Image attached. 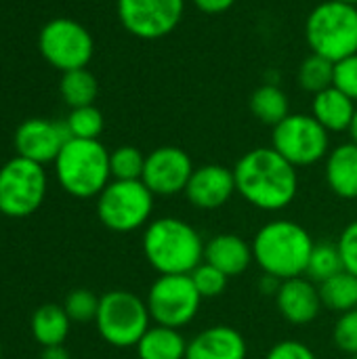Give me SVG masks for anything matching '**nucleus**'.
<instances>
[{
  "label": "nucleus",
  "mask_w": 357,
  "mask_h": 359,
  "mask_svg": "<svg viewBox=\"0 0 357 359\" xmlns=\"http://www.w3.org/2000/svg\"><path fill=\"white\" fill-rule=\"evenodd\" d=\"M99 337L116 347L130 349L143 339L151 326V316L147 303L130 290H109L99 301V311L95 318Z\"/></svg>",
  "instance_id": "6"
},
{
  "label": "nucleus",
  "mask_w": 357,
  "mask_h": 359,
  "mask_svg": "<svg viewBox=\"0 0 357 359\" xmlns=\"http://www.w3.org/2000/svg\"><path fill=\"white\" fill-rule=\"evenodd\" d=\"M246 339L227 324H215L187 341L185 359H246Z\"/></svg>",
  "instance_id": "17"
},
{
  "label": "nucleus",
  "mask_w": 357,
  "mask_h": 359,
  "mask_svg": "<svg viewBox=\"0 0 357 359\" xmlns=\"http://www.w3.org/2000/svg\"><path fill=\"white\" fill-rule=\"evenodd\" d=\"M335 88L357 103V53L335 63Z\"/></svg>",
  "instance_id": "33"
},
{
  "label": "nucleus",
  "mask_w": 357,
  "mask_h": 359,
  "mask_svg": "<svg viewBox=\"0 0 357 359\" xmlns=\"http://www.w3.org/2000/svg\"><path fill=\"white\" fill-rule=\"evenodd\" d=\"M276 305L280 316L295 326H307L316 322L324 307L320 299V288L305 276L284 280L276 292Z\"/></svg>",
  "instance_id": "16"
},
{
  "label": "nucleus",
  "mask_w": 357,
  "mask_h": 359,
  "mask_svg": "<svg viewBox=\"0 0 357 359\" xmlns=\"http://www.w3.org/2000/svg\"><path fill=\"white\" fill-rule=\"evenodd\" d=\"M339 271H343V261H341V255H339L337 244H332V242L316 244L314 250H311V257H309L305 276L311 282L322 284L328 278L337 276Z\"/></svg>",
  "instance_id": "27"
},
{
  "label": "nucleus",
  "mask_w": 357,
  "mask_h": 359,
  "mask_svg": "<svg viewBox=\"0 0 357 359\" xmlns=\"http://www.w3.org/2000/svg\"><path fill=\"white\" fill-rule=\"evenodd\" d=\"M351 359H357V355H351Z\"/></svg>",
  "instance_id": "42"
},
{
  "label": "nucleus",
  "mask_w": 357,
  "mask_h": 359,
  "mask_svg": "<svg viewBox=\"0 0 357 359\" xmlns=\"http://www.w3.org/2000/svg\"><path fill=\"white\" fill-rule=\"evenodd\" d=\"M326 183L343 200L357 198V143H341L326 156Z\"/></svg>",
  "instance_id": "19"
},
{
  "label": "nucleus",
  "mask_w": 357,
  "mask_h": 359,
  "mask_svg": "<svg viewBox=\"0 0 357 359\" xmlns=\"http://www.w3.org/2000/svg\"><path fill=\"white\" fill-rule=\"evenodd\" d=\"M349 135H351V141L357 143V109L356 116H353V122H351V128H349Z\"/></svg>",
  "instance_id": "39"
},
{
  "label": "nucleus",
  "mask_w": 357,
  "mask_h": 359,
  "mask_svg": "<svg viewBox=\"0 0 357 359\" xmlns=\"http://www.w3.org/2000/svg\"><path fill=\"white\" fill-rule=\"evenodd\" d=\"M341 261H343V269L357 276V221H351L339 236L337 242Z\"/></svg>",
  "instance_id": "34"
},
{
  "label": "nucleus",
  "mask_w": 357,
  "mask_h": 359,
  "mask_svg": "<svg viewBox=\"0 0 357 359\" xmlns=\"http://www.w3.org/2000/svg\"><path fill=\"white\" fill-rule=\"evenodd\" d=\"M59 93L72 109L86 107V105H95L99 84H97V78L86 67L69 69V72H63L61 76Z\"/></svg>",
  "instance_id": "25"
},
{
  "label": "nucleus",
  "mask_w": 357,
  "mask_h": 359,
  "mask_svg": "<svg viewBox=\"0 0 357 359\" xmlns=\"http://www.w3.org/2000/svg\"><path fill=\"white\" fill-rule=\"evenodd\" d=\"M145 303L154 324L181 330L196 320L202 297L189 276H158Z\"/></svg>",
  "instance_id": "10"
},
{
  "label": "nucleus",
  "mask_w": 357,
  "mask_h": 359,
  "mask_svg": "<svg viewBox=\"0 0 357 359\" xmlns=\"http://www.w3.org/2000/svg\"><path fill=\"white\" fill-rule=\"evenodd\" d=\"M191 2L198 11L206 15H221L236 4V0H191Z\"/></svg>",
  "instance_id": "36"
},
{
  "label": "nucleus",
  "mask_w": 357,
  "mask_h": 359,
  "mask_svg": "<svg viewBox=\"0 0 357 359\" xmlns=\"http://www.w3.org/2000/svg\"><path fill=\"white\" fill-rule=\"evenodd\" d=\"M305 40L314 55L332 63L357 53V6L324 0L305 19Z\"/></svg>",
  "instance_id": "5"
},
{
  "label": "nucleus",
  "mask_w": 357,
  "mask_h": 359,
  "mask_svg": "<svg viewBox=\"0 0 357 359\" xmlns=\"http://www.w3.org/2000/svg\"><path fill=\"white\" fill-rule=\"evenodd\" d=\"M204 261L221 269L227 278L242 276L252 259V246L236 233H219L206 242Z\"/></svg>",
  "instance_id": "18"
},
{
  "label": "nucleus",
  "mask_w": 357,
  "mask_h": 359,
  "mask_svg": "<svg viewBox=\"0 0 357 359\" xmlns=\"http://www.w3.org/2000/svg\"><path fill=\"white\" fill-rule=\"evenodd\" d=\"M40 359H72L67 349L63 345H57V347H42V353Z\"/></svg>",
  "instance_id": "38"
},
{
  "label": "nucleus",
  "mask_w": 357,
  "mask_h": 359,
  "mask_svg": "<svg viewBox=\"0 0 357 359\" xmlns=\"http://www.w3.org/2000/svg\"><path fill=\"white\" fill-rule=\"evenodd\" d=\"M99 301L101 297H97L95 292L86 288H76L65 297L63 309L67 311L72 322L86 324V322H95L97 311H99Z\"/></svg>",
  "instance_id": "30"
},
{
  "label": "nucleus",
  "mask_w": 357,
  "mask_h": 359,
  "mask_svg": "<svg viewBox=\"0 0 357 359\" xmlns=\"http://www.w3.org/2000/svg\"><path fill=\"white\" fill-rule=\"evenodd\" d=\"M206 242L194 225L177 217H160L143 231V255L160 276H189L204 263Z\"/></svg>",
  "instance_id": "2"
},
{
  "label": "nucleus",
  "mask_w": 357,
  "mask_h": 359,
  "mask_svg": "<svg viewBox=\"0 0 357 359\" xmlns=\"http://www.w3.org/2000/svg\"><path fill=\"white\" fill-rule=\"evenodd\" d=\"M194 208L200 210H217L225 206L236 194L234 168H225L219 164H206L194 170L185 191H183Z\"/></svg>",
  "instance_id": "15"
},
{
  "label": "nucleus",
  "mask_w": 357,
  "mask_h": 359,
  "mask_svg": "<svg viewBox=\"0 0 357 359\" xmlns=\"http://www.w3.org/2000/svg\"><path fill=\"white\" fill-rule=\"evenodd\" d=\"M265 359H318V358H316V353L311 351V347H307L305 343L295 341V339H286V341L276 343V345L267 351Z\"/></svg>",
  "instance_id": "35"
},
{
  "label": "nucleus",
  "mask_w": 357,
  "mask_h": 359,
  "mask_svg": "<svg viewBox=\"0 0 357 359\" xmlns=\"http://www.w3.org/2000/svg\"><path fill=\"white\" fill-rule=\"evenodd\" d=\"M339 2H347V4H356L357 6V0H339Z\"/></svg>",
  "instance_id": "40"
},
{
  "label": "nucleus",
  "mask_w": 357,
  "mask_h": 359,
  "mask_svg": "<svg viewBox=\"0 0 357 359\" xmlns=\"http://www.w3.org/2000/svg\"><path fill=\"white\" fill-rule=\"evenodd\" d=\"M72 139H99L103 133V114L95 105L74 107L65 120Z\"/></svg>",
  "instance_id": "29"
},
{
  "label": "nucleus",
  "mask_w": 357,
  "mask_h": 359,
  "mask_svg": "<svg viewBox=\"0 0 357 359\" xmlns=\"http://www.w3.org/2000/svg\"><path fill=\"white\" fill-rule=\"evenodd\" d=\"M29 328H32L34 341L40 347H57L65 343L69 328H72V320L67 311L63 309V305L46 303L34 311Z\"/></svg>",
  "instance_id": "21"
},
{
  "label": "nucleus",
  "mask_w": 357,
  "mask_h": 359,
  "mask_svg": "<svg viewBox=\"0 0 357 359\" xmlns=\"http://www.w3.org/2000/svg\"><path fill=\"white\" fill-rule=\"evenodd\" d=\"M356 109V101L335 86L314 95V101H311V116L328 133H349Z\"/></svg>",
  "instance_id": "20"
},
{
  "label": "nucleus",
  "mask_w": 357,
  "mask_h": 359,
  "mask_svg": "<svg viewBox=\"0 0 357 359\" xmlns=\"http://www.w3.org/2000/svg\"><path fill=\"white\" fill-rule=\"evenodd\" d=\"M55 175L69 196L97 198L112 181L109 151L99 139H69L55 160Z\"/></svg>",
  "instance_id": "4"
},
{
  "label": "nucleus",
  "mask_w": 357,
  "mask_h": 359,
  "mask_svg": "<svg viewBox=\"0 0 357 359\" xmlns=\"http://www.w3.org/2000/svg\"><path fill=\"white\" fill-rule=\"evenodd\" d=\"M280 280L278 278H274V276H267V273H263V278H261V282H259V286H261V292L263 294H274L276 297V292H278V288H280Z\"/></svg>",
  "instance_id": "37"
},
{
  "label": "nucleus",
  "mask_w": 357,
  "mask_h": 359,
  "mask_svg": "<svg viewBox=\"0 0 357 359\" xmlns=\"http://www.w3.org/2000/svg\"><path fill=\"white\" fill-rule=\"evenodd\" d=\"M145 156L133 145H122L109 154V170L116 181H141Z\"/></svg>",
  "instance_id": "28"
},
{
  "label": "nucleus",
  "mask_w": 357,
  "mask_h": 359,
  "mask_svg": "<svg viewBox=\"0 0 357 359\" xmlns=\"http://www.w3.org/2000/svg\"><path fill=\"white\" fill-rule=\"evenodd\" d=\"M135 349L139 359H185L187 341L181 330L154 324Z\"/></svg>",
  "instance_id": "22"
},
{
  "label": "nucleus",
  "mask_w": 357,
  "mask_h": 359,
  "mask_svg": "<svg viewBox=\"0 0 357 359\" xmlns=\"http://www.w3.org/2000/svg\"><path fill=\"white\" fill-rule=\"evenodd\" d=\"M297 82L303 90L318 95V93H322L335 84V63L330 59H324V57L311 53L299 65Z\"/></svg>",
  "instance_id": "26"
},
{
  "label": "nucleus",
  "mask_w": 357,
  "mask_h": 359,
  "mask_svg": "<svg viewBox=\"0 0 357 359\" xmlns=\"http://www.w3.org/2000/svg\"><path fill=\"white\" fill-rule=\"evenodd\" d=\"M44 166L21 156L11 158L0 168V212L11 219L34 215L46 198Z\"/></svg>",
  "instance_id": "8"
},
{
  "label": "nucleus",
  "mask_w": 357,
  "mask_h": 359,
  "mask_svg": "<svg viewBox=\"0 0 357 359\" xmlns=\"http://www.w3.org/2000/svg\"><path fill=\"white\" fill-rule=\"evenodd\" d=\"M332 341L343 353L357 355V309L339 316L332 328Z\"/></svg>",
  "instance_id": "32"
},
{
  "label": "nucleus",
  "mask_w": 357,
  "mask_h": 359,
  "mask_svg": "<svg viewBox=\"0 0 357 359\" xmlns=\"http://www.w3.org/2000/svg\"><path fill=\"white\" fill-rule=\"evenodd\" d=\"M185 13V0H118L122 27L141 40H160L177 29Z\"/></svg>",
  "instance_id": "12"
},
{
  "label": "nucleus",
  "mask_w": 357,
  "mask_h": 359,
  "mask_svg": "<svg viewBox=\"0 0 357 359\" xmlns=\"http://www.w3.org/2000/svg\"><path fill=\"white\" fill-rule=\"evenodd\" d=\"M236 191L255 208L278 212L292 204L299 191L297 166L274 147L246 151L234 166Z\"/></svg>",
  "instance_id": "1"
},
{
  "label": "nucleus",
  "mask_w": 357,
  "mask_h": 359,
  "mask_svg": "<svg viewBox=\"0 0 357 359\" xmlns=\"http://www.w3.org/2000/svg\"><path fill=\"white\" fill-rule=\"evenodd\" d=\"M191 158L185 149L175 145H164L145 156V168L141 181L154 196H177L183 194L191 175H194Z\"/></svg>",
  "instance_id": "13"
},
{
  "label": "nucleus",
  "mask_w": 357,
  "mask_h": 359,
  "mask_svg": "<svg viewBox=\"0 0 357 359\" xmlns=\"http://www.w3.org/2000/svg\"><path fill=\"white\" fill-rule=\"evenodd\" d=\"M154 194L143 181H116L97 196V217L109 231L130 233L147 227L154 212Z\"/></svg>",
  "instance_id": "7"
},
{
  "label": "nucleus",
  "mask_w": 357,
  "mask_h": 359,
  "mask_svg": "<svg viewBox=\"0 0 357 359\" xmlns=\"http://www.w3.org/2000/svg\"><path fill=\"white\" fill-rule=\"evenodd\" d=\"M69 130L65 122H53L44 118H29L19 124L15 133L17 156L32 160L40 166L55 164L63 145L69 141Z\"/></svg>",
  "instance_id": "14"
},
{
  "label": "nucleus",
  "mask_w": 357,
  "mask_h": 359,
  "mask_svg": "<svg viewBox=\"0 0 357 359\" xmlns=\"http://www.w3.org/2000/svg\"><path fill=\"white\" fill-rule=\"evenodd\" d=\"M189 278H191V282H194V286H196V290L200 292L202 299L221 297V294L225 292L227 280H229L221 269H217L215 265H210V263H206V261L200 263V265L189 273Z\"/></svg>",
  "instance_id": "31"
},
{
  "label": "nucleus",
  "mask_w": 357,
  "mask_h": 359,
  "mask_svg": "<svg viewBox=\"0 0 357 359\" xmlns=\"http://www.w3.org/2000/svg\"><path fill=\"white\" fill-rule=\"evenodd\" d=\"M271 147L292 166H314L330 154V133L309 114H290L274 126Z\"/></svg>",
  "instance_id": "9"
},
{
  "label": "nucleus",
  "mask_w": 357,
  "mask_h": 359,
  "mask_svg": "<svg viewBox=\"0 0 357 359\" xmlns=\"http://www.w3.org/2000/svg\"><path fill=\"white\" fill-rule=\"evenodd\" d=\"M38 48L55 69L69 72L88 65L95 53V40L82 23L57 17L40 29Z\"/></svg>",
  "instance_id": "11"
},
{
  "label": "nucleus",
  "mask_w": 357,
  "mask_h": 359,
  "mask_svg": "<svg viewBox=\"0 0 357 359\" xmlns=\"http://www.w3.org/2000/svg\"><path fill=\"white\" fill-rule=\"evenodd\" d=\"M250 246L259 269L284 282L305 276L316 242L297 221L274 219L257 231Z\"/></svg>",
  "instance_id": "3"
},
{
  "label": "nucleus",
  "mask_w": 357,
  "mask_h": 359,
  "mask_svg": "<svg viewBox=\"0 0 357 359\" xmlns=\"http://www.w3.org/2000/svg\"><path fill=\"white\" fill-rule=\"evenodd\" d=\"M322 305L335 313H347L357 309V276L349 271H339L326 282L318 284Z\"/></svg>",
  "instance_id": "23"
},
{
  "label": "nucleus",
  "mask_w": 357,
  "mask_h": 359,
  "mask_svg": "<svg viewBox=\"0 0 357 359\" xmlns=\"http://www.w3.org/2000/svg\"><path fill=\"white\" fill-rule=\"evenodd\" d=\"M0 358H2V341H0Z\"/></svg>",
  "instance_id": "41"
},
{
  "label": "nucleus",
  "mask_w": 357,
  "mask_h": 359,
  "mask_svg": "<svg viewBox=\"0 0 357 359\" xmlns=\"http://www.w3.org/2000/svg\"><path fill=\"white\" fill-rule=\"evenodd\" d=\"M250 111L257 120L267 126L280 124L284 118L290 116V103L286 93L276 84H263L250 95Z\"/></svg>",
  "instance_id": "24"
}]
</instances>
